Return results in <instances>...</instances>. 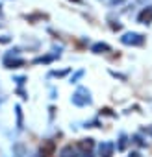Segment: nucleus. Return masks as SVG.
Instances as JSON below:
<instances>
[{"label": "nucleus", "instance_id": "f03ea898", "mask_svg": "<svg viewBox=\"0 0 152 157\" xmlns=\"http://www.w3.org/2000/svg\"><path fill=\"white\" fill-rule=\"evenodd\" d=\"M52 150H54V144H52V142H48V144L45 146V151H43V153H45V157H48V153H50Z\"/></svg>", "mask_w": 152, "mask_h": 157}, {"label": "nucleus", "instance_id": "f257e3e1", "mask_svg": "<svg viewBox=\"0 0 152 157\" xmlns=\"http://www.w3.org/2000/svg\"><path fill=\"white\" fill-rule=\"evenodd\" d=\"M139 21L141 22H152V8H146L145 11L139 13Z\"/></svg>", "mask_w": 152, "mask_h": 157}]
</instances>
